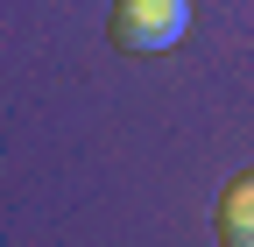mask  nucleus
I'll return each instance as SVG.
<instances>
[{"label":"nucleus","mask_w":254,"mask_h":247,"mask_svg":"<svg viewBox=\"0 0 254 247\" xmlns=\"http://www.w3.org/2000/svg\"><path fill=\"white\" fill-rule=\"evenodd\" d=\"M184 28H190V0H113L106 36L127 57H163L184 43Z\"/></svg>","instance_id":"nucleus-1"},{"label":"nucleus","mask_w":254,"mask_h":247,"mask_svg":"<svg viewBox=\"0 0 254 247\" xmlns=\"http://www.w3.org/2000/svg\"><path fill=\"white\" fill-rule=\"evenodd\" d=\"M219 247H254V170L233 177L219 198Z\"/></svg>","instance_id":"nucleus-2"}]
</instances>
